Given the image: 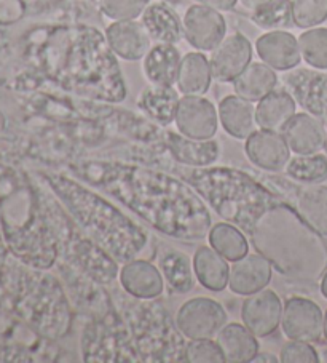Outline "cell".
<instances>
[{
	"instance_id": "836d02e7",
	"label": "cell",
	"mask_w": 327,
	"mask_h": 363,
	"mask_svg": "<svg viewBox=\"0 0 327 363\" xmlns=\"http://www.w3.org/2000/svg\"><path fill=\"white\" fill-rule=\"evenodd\" d=\"M212 80L210 58H206L201 52H192L182 56L178 82H176L179 93L205 96Z\"/></svg>"
},
{
	"instance_id": "5b68a950",
	"label": "cell",
	"mask_w": 327,
	"mask_h": 363,
	"mask_svg": "<svg viewBox=\"0 0 327 363\" xmlns=\"http://www.w3.org/2000/svg\"><path fill=\"white\" fill-rule=\"evenodd\" d=\"M62 82L69 91L94 101L120 103L127 96L115 53L105 35L94 28L80 26L75 30L62 66Z\"/></svg>"
},
{
	"instance_id": "d590c367",
	"label": "cell",
	"mask_w": 327,
	"mask_h": 363,
	"mask_svg": "<svg viewBox=\"0 0 327 363\" xmlns=\"http://www.w3.org/2000/svg\"><path fill=\"white\" fill-rule=\"evenodd\" d=\"M286 177L299 184H323L327 181V155L323 152L295 155L286 165Z\"/></svg>"
},
{
	"instance_id": "e0dca14e",
	"label": "cell",
	"mask_w": 327,
	"mask_h": 363,
	"mask_svg": "<svg viewBox=\"0 0 327 363\" xmlns=\"http://www.w3.org/2000/svg\"><path fill=\"white\" fill-rule=\"evenodd\" d=\"M285 303L275 290H263L249 295L241 306V320L257 337H267L281 327Z\"/></svg>"
},
{
	"instance_id": "4fadbf2b",
	"label": "cell",
	"mask_w": 327,
	"mask_h": 363,
	"mask_svg": "<svg viewBox=\"0 0 327 363\" xmlns=\"http://www.w3.org/2000/svg\"><path fill=\"white\" fill-rule=\"evenodd\" d=\"M281 330L287 340L316 342L324 330L323 311L308 298H289L282 308Z\"/></svg>"
},
{
	"instance_id": "f6af8a7d",
	"label": "cell",
	"mask_w": 327,
	"mask_h": 363,
	"mask_svg": "<svg viewBox=\"0 0 327 363\" xmlns=\"http://www.w3.org/2000/svg\"><path fill=\"white\" fill-rule=\"evenodd\" d=\"M238 2H240L246 10L253 11V10H256L257 7H260L262 4L268 2V0H238Z\"/></svg>"
},
{
	"instance_id": "ba28073f",
	"label": "cell",
	"mask_w": 327,
	"mask_h": 363,
	"mask_svg": "<svg viewBox=\"0 0 327 363\" xmlns=\"http://www.w3.org/2000/svg\"><path fill=\"white\" fill-rule=\"evenodd\" d=\"M80 355L86 363H139L120 312L107 320H86L80 336Z\"/></svg>"
},
{
	"instance_id": "f1b7e54d",
	"label": "cell",
	"mask_w": 327,
	"mask_h": 363,
	"mask_svg": "<svg viewBox=\"0 0 327 363\" xmlns=\"http://www.w3.org/2000/svg\"><path fill=\"white\" fill-rule=\"evenodd\" d=\"M141 23L155 43H173L176 45L184 37L179 15L163 2H150L141 15Z\"/></svg>"
},
{
	"instance_id": "1f68e13d",
	"label": "cell",
	"mask_w": 327,
	"mask_h": 363,
	"mask_svg": "<svg viewBox=\"0 0 327 363\" xmlns=\"http://www.w3.org/2000/svg\"><path fill=\"white\" fill-rule=\"evenodd\" d=\"M297 103L287 90H273L256 104L257 128L281 131L297 114Z\"/></svg>"
},
{
	"instance_id": "d6a6232c",
	"label": "cell",
	"mask_w": 327,
	"mask_h": 363,
	"mask_svg": "<svg viewBox=\"0 0 327 363\" xmlns=\"http://www.w3.org/2000/svg\"><path fill=\"white\" fill-rule=\"evenodd\" d=\"M235 95L248 99L251 103H259L278 85L276 71L265 62H251L234 82Z\"/></svg>"
},
{
	"instance_id": "7dc6e473",
	"label": "cell",
	"mask_w": 327,
	"mask_h": 363,
	"mask_svg": "<svg viewBox=\"0 0 327 363\" xmlns=\"http://www.w3.org/2000/svg\"><path fill=\"white\" fill-rule=\"evenodd\" d=\"M319 362H324V363H327V347H324L323 350H321V354H319Z\"/></svg>"
},
{
	"instance_id": "7bdbcfd3",
	"label": "cell",
	"mask_w": 327,
	"mask_h": 363,
	"mask_svg": "<svg viewBox=\"0 0 327 363\" xmlns=\"http://www.w3.org/2000/svg\"><path fill=\"white\" fill-rule=\"evenodd\" d=\"M198 4L206 5V7L219 10V11H229L235 7L238 0H197Z\"/></svg>"
},
{
	"instance_id": "e575fe53",
	"label": "cell",
	"mask_w": 327,
	"mask_h": 363,
	"mask_svg": "<svg viewBox=\"0 0 327 363\" xmlns=\"http://www.w3.org/2000/svg\"><path fill=\"white\" fill-rule=\"evenodd\" d=\"M248 235L243 233L235 224L222 221L212 224L210 233H207V242L216 250L219 255H222L229 262H235L241 259L243 256L249 253Z\"/></svg>"
},
{
	"instance_id": "7a4b0ae2",
	"label": "cell",
	"mask_w": 327,
	"mask_h": 363,
	"mask_svg": "<svg viewBox=\"0 0 327 363\" xmlns=\"http://www.w3.org/2000/svg\"><path fill=\"white\" fill-rule=\"evenodd\" d=\"M257 253L287 281L316 285L327 271V243L285 197L262 213L248 233Z\"/></svg>"
},
{
	"instance_id": "7c38bea8",
	"label": "cell",
	"mask_w": 327,
	"mask_h": 363,
	"mask_svg": "<svg viewBox=\"0 0 327 363\" xmlns=\"http://www.w3.org/2000/svg\"><path fill=\"white\" fill-rule=\"evenodd\" d=\"M184 39L198 52H212L227 35V23L219 10L192 5L182 18Z\"/></svg>"
},
{
	"instance_id": "4dcf8cb0",
	"label": "cell",
	"mask_w": 327,
	"mask_h": 363,
	"mask_svg": "<svg viewBox=\"0 0 327 363\" xmlns=\"http://www.w3.org/2000/svg\"><path fill=\"white\" fill-rule=\"evenodd\" d=\"M193 271L198 284L210 291L221 293L229 286V261L211 245H201L193 253Z\"/></svg>"
},
{
	"instance_id": "f546056e",
	"label": "cell",
	"mask_w": 327,
	"mask_h": 363,
	"mask_svg": "<svg viewBox=\"0 0 327 363\" xmlns=\"http://www.w3.org/2000/svg\"><path fill=\"white\" fill-rule=\"evenodd\" d=\"M216 341L222 350L225 363H251L259 352L257 336L244 323L227 322L217 333Z\"/></svg>"
},
{
	"instance_id": "9c48e42d",
	"label": "cell",
	"mask_w": 327,
	"mask_h": 363,
	"mask_svg": "<svg viewBox=\"0 0 327 363\" xmlns=\"http://www.w3.org/2000/svg\"><path fill=\"white\" fill-rule=\"evenodd\" d=\"M54 266L58 267L59 279L64 285L75 315L85 317L86 320H107L118 314L112 291L107 290L109 286L99 284L90 275L62 259L56 261Z\"/></svg>"
},
{
	"instance_id": "5bb4252c",
	"label": "cell",
	"mask_w": 327,
	"mask_h": 363,
	"mask_svg": "<svg viewBox=\"0 0 327 363\" xmlns=\"http://www.w3.org/2000/svg\"><path fill=\"white\" fill-rule=\"evenodd\" d=\"M180 135L190 140H212L219 130V112L205 96L184 95L174 118Z\"/></svg>"
},
{
	"instance_id": "277c9868",
	"label": "cell",
	"mask_w": 327,
	"mask_h": 363,
	"mask_svg": "<svg viewBox=\"0 0 327 363\" xmlns=\"http://www.w3.org/2000/svg\"><path fill=\"white\" fill-rule=\"evenodd\" d=\"M178 177L187 181L212 211L224 221L235 224L244 234L270 205L282 196L272 189L265 181L249 172L231 167H178Z\"/></svg>"
},
{
	"instance_id": "b9f144b4",
	"label": "cell",
	"mask_w": 327,
	"mask_h": 363,
	"mask_svg": "<svg viewBox=\"0 0 327 363\" xmlns=\"http://www.w3.org/2000/svg\"><path fill=\"white\" fill-rule=\"evenodd\" d=\"M280 362L282 363H318L319 354L311 342L289 340L280 350Z\"/></svg>"
},
{
	"instance_id": "484cf974",
	"label": "cell",
	"mask_w": 327,
	"mask_h": 363,
	"mask_svg": "<svg viewBox=\"0 0 327 363\" xmlns=\"http://www.w3.org/2000/svg\"><path fill=\"white\" fill-rule=\"evenodd\" d=\"M156 266L165 279V284L176 295H187L195 286L193 261L180 250L165 245L156 253Z\"/></svg>"
},
{
	"instance_id": "2e32d148",
	"label": "cell",
	"mask_w": 327,
	"mask_h": 363,
	"mask_svg": "<svg viewBox=\"0 0 327 363\" xmlns=\"http://www.w3.org/2000/svg\"><path fill=\"white\" fill-rule=\"evenodd\" d=\"M253 62V43L246 35L230 34L212 50L210 65L212 79L221 84H231Z\"/></svg>"
},
{
	"instance_id": "83f0119b",
	"label": "cell",
	"mask_w": 327,
	"mask_h": 363,
	"mask_svg": "<svg viewBox=\"0 0 327 363\" xmlns=\"http://www.w3.org/2000/svg\"><path fill=\"white\" fill-rule=\"evenodd\" d=\"M219 123L222 125L225 133L235 140L249 138L257 130L254 103L248 101L238 95L225 96L219 103Z\"/></svg>"
},
{
	"instance_id": "ab89813d",
	"label": "cell",
	"mask_w": 327,
	"mask_h": 363,
	"mask_svg": "<svg viewBox=\"0 0 327 363\" xmlns=\"http://www.w3.org/2000/svg\"><path fill=\"white\" fill-rule=\"evenodd\" d=\"M152 0H99V9L112 21H128L141 18Z\"/></svg>"
},
{
	"instance_id": "7402d4cb",
	"label": "cell",
	"mask_w": 327,
	"mask_h": 363,
	"mask_svg": "<svg viewBox=\"0 0 327 363\" xmlns=\"http://www.w3.org/2000/svg\"><path fill=\"white\" fill-rule=\"evenodd\" d=\"M273 279V267L260 253H248L231 262L229 288L238 296H249L263 290Z\"/></svg>"
},
{
	"instance_id": "d4e9b609",
	"label": "cell",
	"mask_w": 327,
	"mask_h": 363,
	"mask_svg": "<svg viewBox=\"0 0 327 363\" xmlns=\"http://www.w3.org/2000/svg\"><path fill=\"white\" fill-rule=\"evenodd\" d=\"M179 90L169 85L150 84L137 98V108L156 127H168L176 118L179 106Z\"/></svg>"
},
{
	"instance_id": "bcb514c9",
	"label": "cell",
	"mask_w": 327,
	"mask_h": 363,
	"mask_svg": "<svg viewBox=\"0 0 327 363\" xmlns=\"http://www.w3.org/2000/svg\"><path fill=\"white\" fill-rule=\"evenodd\" d=\"M319 291H321V295L327 299V271L324 272V275L319 280Z\"/></svg>"
},
{
	"instance_id": "44dd1931",
	"label": "cell",
	"mask_w": 327,
	"mask_h": 363,
	"mask_svg": "<svg viewBox=\"0 0 327 363\" xmlns=\"http://www.w3.org/2000/svg\"><path fill=\"white\" fill-rule=\"evenodd\" d=\"M291 152L295 155L316 154L327 146V130L321 118L299 112L281 130Z\"/></svg>"
},
{
	"instance_id": "6da1fadb",
	"label": "cell",
	"mask_w": 327,
	"mask_h": 363,
	"mask_svg": "<svg viewBox=\"0 0 327 363\" xmlns=\"http://www.w3.org/2000/svg\"><path fill=\"white\" fill-rule=\"evenodd\" d=\"M66 170L134 213L160 234L184 243L207 239L212 215L200 194L180 177L134 162L75 157Z\"/></svg>"
},
{
	"instance_id": "681fc988",
	"label": "cell",
	"mask_w": 327,
	"mask_h": 363,
	"mask_svg": "<svg viewBox=\"0 0 327 363\" xmlns=\"http://www.w3.org/2000/svg\"><path fill=\"white\" fill-rule=\"evenodd\" d=\"M324 127H326V130H327V117H324Z\"/></svg>"
},
{
	"instance_id": "8d00e7d4",
	"label": "cell",
	"mask_w": 327,
	"mask_h": 363,
	"mask_svg": "<svg viewBox=\"0 0 327 363\" xmlns=\"http://www.w3.org/2000/svg\"><path fill=\"white\" fill-rule=\"evenodd\" d=\"M253 21L265 33L291 29L294 26L292 0H268L253 10Z\"/></svg>"
},
{
	"instance_id": "52a82bcc",
	"label": "cell",
	"mask_w": 327,
	"mask_h": 363,
	"mask_svg": "<svg viewBox=\"0 0 327 363\" xmlns=\"http://www.w3.org/2000/svg\"><path fill=\"white\" fill-rule=\"evenodd\" d=\"M39 202L50 230L56 240L59 259L77 267L105 286L115 285L120 274V262L93 240L69 215L66 206L54 196L53 191H39Z\"/></svg>"
},
{
	"instance_id": "f35d334b",
	"label": "cell",
	"mask_w": 327,
	"mask_h": 363,
	"mask_svg": "<svg viewBox=\"0 0 327 363\" xmlns=\"http://www.w3.org/2000/svg\"><path fill=\"white\" fill-rule=\"evenodd\" d=\"M294 26L311 29L327 20V0H292Z\"/></svg>"
},
{
	"instance_id": "8fae6325",
	"label": "cell",
	"mask_w": 327,
	"mask_h": 363,
	"mask_svg": "<svg viewBox=\"0 0 327 363\" xmlns=\"http://www.w3.org/2000/svg\"><path fill=\"white\" fill-rule=\"evenodd\" d=\"M227 320L229 315L224 306L207 296L187 299L176 315L178 328L187 341L216 337Z\"/></svg>"
},
{
	"instance_id": "30bf717a",
	"label": "cell",
	"mask_w": 327,
	"mask_h": 363,
	"mask_svg": "<svg viewBox=\"0 0 327 363\" xmlns=\"http://www.w3.org/2000/svg\"><path fill=\"white\" fill-rule=\"evenodd\" d=\"M262 179L292 203L308 226L327 237V186L299 184L289 178H281L280 173H268V178Z\"/></svg>"
},
{
	"instance_id": "603a6c76",
	"label": "cell",
	"mask_w": 327,
	"mask_h": 363,
	"mask_svg": "<svg viewBox=\"0 0 327 363\" xmlns=\"http://www.w3.org/2000/svg\"><path fill=\"white\" fill-rule=\"evenodd\" d=\"M105 40L115 56L125 61L144 60L150 50V39L141 21H114L105 29Z\"/></svg>"
},
{
	"instance_id": "9a60e30c",
	"label": "cell",
	"mask_w": 327,
	"mask_h": 363,
	"mask_svg": "<svg viewBox=\"0 0 327 363\" xmlns=\"http://www.w3.org/2000/svg\"><path fill=\"white\" fill-rule=\"evenodd\" d=\"M244 154L254 167L263 173H282L292 152L281 131L257 128L246 138Z\"/></svg>"
},
{
	"instance_id": "ac0fdd59",
	"label": "cell",
	"mask_w": 327,
	"mask_h": 363,
	"mask_svg": "<svg viewBox=\"0 0 327 363\" xmlns=\"http://www.w3.org/2000/svg\"><path fill=\"white\" fill-rule=\"evenodd\" d=\"M286 85L302 109L318 118L326 117L327 74L318 69H292L286 77Z\"/></svg>"
},
{
	"instance_id": "d6986e66",
	"label": "cell",
	"mask_w": 327,
	"mask_h": 363,
	"mask_svg": "<svg viewBox=\"0 0 327 363\" xmlns=\"http://www.w3.org/2000/svg\"><path fill=\"white\" fill-rule=\"evenodd\" d=\"M118 281L125 293L137 299H159L165 291V279L159 266L142 258L122 264Z\"/></svg>"
},
{
	"instance_id": "3957f363",
	"label": "cell",
	"mask_w": 327,
	"mask_h": 363,
	"mask_svg": "<svg viewBox=\"0 0 327 363\" xmlns=\"http://www.w3.org/2000/svg\"><path fill=\"white\" fill-rule=\"evenodd\" d=\"M42 179L75 223L120 264L141 258L150 248L152 237L149 230L94 187L64 172H45Z\"/></svg>"
},
{
	"instance_id": "60d3db41",
	"label": "cell",
	"mask_w": 327,
	"mask_h": 363,
	"mask_svg": "<svg viewBox=\"0 0 327 363\" xmlns=\"http://www.w3.org/2000/svg\"><path fill=\"white\" fill-rule=\"evenodd\" d=\"M185 363H225V359L217 341L206 337L187 342Z\"/></svg>"
},
{
	"instance_id": "ffe728a7",
	"label": "cell",
	"mask_w": 327,
	"mask_h": 363,
	"mask_svg": "<svg viewBox=\"0 0 327 363\" xmlns=\"http://www.w3.org/2000/svg\"><path fill=\"white\" fill-rule=\"evenodd\" d=\"M256 53L276 72H289L302 61L299 39L287 30H270L256 40Z\"/></svg>"
},
{
	"instance_id": "74e56055",
	"label": "cell",
	"mask_w": 327,
	"mask_h": 363,
	"mask_svg": "<svg viewBox=\"0 0 327 363\" xmlns=\"http://www.w3.org/2000/svg\"><path fill=\"white\" fill-rule=\"evenodd\" d=\"M299 47L308 66L318 71H327V28L305 29L299 37Z\"/></svg>"
},
{
	"instance_id": "8992f818",
	"label": "cell",
	"mask_w": 327,
	"mask_h": 363,
	"mask_svg": "<svg viewBox=\"0 0 327 363\" xmlns=\"http://www.w3.org/2000/svg\"><path fill=\"white\" fill-rule=\"evenodd\" d=\"M112 296L141 362L185 363L187 340L165 306L156 299L133 298L123 290H114Z\"/></svg>"
},
{
	"instance_id": "cb8c5ba5",
	"label": "cell",
	"mask_w": 327,
	"mask_h": 363,
	"mask_svg": "<svg viewBox=\"0 0 327 363\" xmlns=\"http://www.w3.org/2000/svg\"><path fill=\"white\" fill-rule=\"evenodd\" d=\"M165 143L173 160L182 167H211L221 157V146L214 140H190L174 131H165Z\"/></svg>"
},
{
	"instance_id": "4316f807",
	"label": "cell",
	"mask_w": 327,
	"mask_h": 363,
	"mask_svg": "<svg viewBox=\"0 0 327 363\" xmlns=\"http://www.w3.org/2000/svg\"><path fill=\"white\" fill-rule=\"evenodd\" d=\"M182 56L173 43H155L144 56L142 71L149 84L174 86L178 82Z\"/></svg>"
},
{
	"instance_id": "ee69618b",
	"label": "cell",
	"mask_w": 327,
	"mask_h": 363,
	"mask_svg": "<svg viewBox=\"0 0 327 363\" xmlns=\"http://www.w3.org/2000/svg\"><path fill=\"white\" fill-rule=\"evenodd\" d=\"M254 362L256 363H278L280 357H276L272 352H257L251 363H254Z\"/></svg>"
},
{
	"instance_id": "f907efd6",
	"label": "cell",
	"mask_w": 327,
	"mask_h": 363,
	"mask_svg": "<svg viewBox=\"0 0 327 363\" xmlns=\"http://www.w3.org/2000/svg\"><path fill=\"white\" fill-rule=\"evenodd\" d=\"M326 117H327V103H326Z\"/></svg>"
},
{
	"instance_id": "c3c4849f",
	"label": "cell",
	"mask_w": 327,
	"mask_h": 363,
	"mask_svg": "<svg viewBox=\"0 0 327 363\" xmlns=\"http://www.w3.org/2000/svg\"><path fill=\"white\" fill-rule=\"evenodd\" d=\"M323 336H324V340L327 341V311H326V314H324V330H323Z\"/></svg>"
}]
</instances>
